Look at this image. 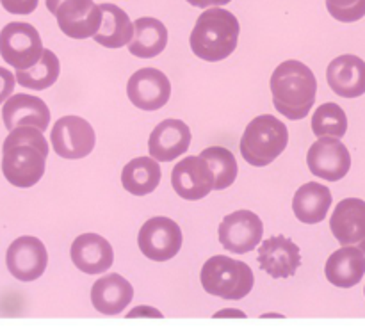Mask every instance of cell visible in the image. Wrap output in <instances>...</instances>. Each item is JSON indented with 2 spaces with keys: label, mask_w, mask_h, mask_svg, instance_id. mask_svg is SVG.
Listing matches in <instances>:
<instances>
[{
  "label": "cell",
  "mask_w": 365,
  "mask_h": 331,
  "mask_svg": "<svg viewBox=\"0 0 365 331\" xmlns=\"http://www.w3.org/2000/svg\"><path fill=\"white\" fill-rule=\"evenodd\" d=\"M2 120L7 130H13L16 127H36L45 132L50 125V110L38 96L20 93L6 100Z\"/></svg>",
  "instance_id": "18"
},
{
  "label": "cell",
  "mask_w": 365,
  "mask_h": 331,
  "mask_svg": "<svg viewBox=\"0 0 365 331\" xmlns=\"http://www.w3.org/2000/svg\"><path fill=\"white\" fill-rule=\"evenodd\" d=\"M48 142L39 128L16 127L2 146V171L14 187H32L45 174Z\"/></svg>",
  "instance_id": "1"
},
{
  "label": "cell",
  "mask_w": 365,
  "mask_h": 331,
  "mask_svg": "<svg viewBox=\"0 0 365 331\" xmlns=\"http://www.w3.org/2000/svg\"><path fill=\"white\" fill-rule=\"evenodd\" d=\"M324 273L328 281L335 287H355L365 274V253L353 246H342V249L330 255Z\"/></svg>",
  "instance_id": "22"
},
{
  "label": "cell",
  "mask_w": 365,
  "mask_h": 331,
  "mask_svg": "<svg viewBox=\"0 0 365 331\" xmlns=\"http://www.w3.org/2000/svg\"><path fill=\"white\" fill-rule=\"evenodd\" d=\"M171 185L180 198L196 201L214 189V174L209 162L200 157H185L171 173Z\"/></svg>",
  "instance_id": "14"
},
{
  "label": "cell",
  "mask_w": 365,
  "mask_h": 331,
  "mask_svg": "<svg viewBox=\"0 0 365 331\" xmlns=\"http://www.w3.org/2000/svg\"><path fill=\"white\" fill-rule=\"evenodd\" d=\"M207 294L223 299H242L252 292L255 278L248 263L225 255L210 256L200 274Z\"/></svg>",
  "instance_id": "5"
},
{
  "label": "cell",
  "mask_w": 365,
  "mask_h": 331,
  "mask_svg": "<svg viewBox=\"0 0 365 331\" xmlns=\"http://www.w3.org/2000/svg\"><path fill=\"white\" fill-rule=\"evenodd\" d=\"M200 155L209 162L210 169H212L216 191H223L234 184L237 178V160L232 155L230 149L223 148V146H210V148L203 149Z\"/></svg>",
  "instance_id": "28"
},
{
  "label": "cell",
  "mask_w": 365,
  "mask_h": 331,
  "mask_svg": "<svg viewBox=\"0 0 365 331\" xmlns=\"http://www.w3.org/2000/svg\"><path fill=\"white\" fill-rule=\"evenodd\" d=\"M271 93L278 112L287 120H303L316 102V75L307 64L289 59L273 71Z\"/></svg>",
  "instance_id": "2"
},
{
  "label": "cell",
  "mask_w": 365,
  "mask_h": 331,
  "mask_svg": "<svg viewBox=\"0 0 365 331\" xmlns=\"http://www.w3.org/2000/svg\"><path fill=\"white\" fill-rule=\"evenodd\" d=\"M52 14L61 31L73 39L93 38L102 23V9L95 0H61Z\"/></svg>",
  "instance_id": "10"
},
{
  "label": "cell",
  "mask_w": 365,
  "mask_h": 331,
  "mask_svg": "<svg viewBox=\"0 0 365 331\" xmlns=\"http://www.w3.org/2000/svg\"><path fill=\"white\" fill-rule=\"evenodd\" d=\"M160 184V166L152 157H138L121 171V185L134 196H146Z\"/></svg>",
  "instance_id": "26"
},
{
  "label": "cell",
  "mask_w": 365,
  "mask_h": 331,
  "mask_svg": "<svg viewBox=\"0 0 365 331\" xmlns=\"http://www.w3.org/2000/svg\"><path fill=\"white\" fill-rule=\"evenodd\" d=\"M59 2H61V0H46V9H48L50 13H52V11L56 9V6H57V4H59Z\"/></svg>",
  "instance_id": "36"
},
{
  "label": "cell",
  "mask_w": 365,
  "mask_h": 331,
  "mask_svg": "<svg viewBox=\"0 0 365 331\" xmlns=\"http://www.w3.org/2000/svg\"><path fill=\"white\" fill-rule=\"evenodd\" d=\"M182 230L173 219L164 216L152 217L141 226L138 244L143 255L155 262H166L178 255L182 248Z\"/></svg>",
  "instance_id": "7"
},
{
  "label": "cell",
  "mask_w": 365,
  "mask_h": 331,
  "mask_svg": "<svg viewBox=\"0 0 365 331\" xmlns=\"http://www.w3.org/2000/svg\"><path fill=\"white\" fill-rule=\"evenodd\" d=\"M143 312H148L146 315H150V317H163V313H160L159 310L146 308V306H138V308H134L130 313H128V317H138V315H141Z\"/></svg>",
  "instance_id": "34"
},
{
  "label": "cell",
  "mask_w": 365,
  "mask_h": 331,
  "mask_svg": "<svg viewBox=\"0 0 365 331\" xmlns=\"http://www.w3.org/2000/svg\"><path fill=\"white\" fill-rule=\"evenodd\" d=\"M43 41L36 27L25 21L7 23L0 32V56L14 70H27L39 61Z\"/></svg>",
  "instance_id": "6"
},
{
  "label": "cell",
  "mask_w": 365,
  "mask_h": 331,
  "mask_svg": "<svg viewBox=\"0 0 365 331\" xmlns=\"http://www.w3.org/2000/svg\"><path fill=\"white\" fill-rule=\"evenodd\" d=\"M39 0H0L4 9L11 14H31L38 7Z\"/></svg>",
  "instance_id": "31"
},
{
  "label": "cell",
  "mask_w": 365,
  "mask_h": 331,
  "mask_svg": "<svg viewBox=\"0 0 365 331\" xmlns=\"http://www.w3.org/2000/svg\"><path fill=\"white\" fill-rule=\"evenodd\" d=\"M59 71L61 64L57 56L52 50L45 48L38 63L32 64L27 70H16V80L24 88L41 91V89H46L52 84H56L57 78H59Z\"/></svg>",
  "instance_id": "27"
},
{
  "label": "cell",
  "mask_w": 365,
  "mask_h": 331,
  "mask_svg": "<svg viewBox=\"0 0 365 331\" xmlns=\"http://www.w3.org/2000/svg\"><path fill=\"white\" fill-rule=\"evenodd\" d=\"M53 152L63 159H84L95 148L96 135L91 125L78 116H64L56 121L50 134Z\"/></svg>",
  "instance_id": "8"
},
{
  "label": "cell",
  "mask_w": 365,
  "mask_h": 331,
  "mask_svg": "<svg viewBox=\"0 0 365 331\" xmlns=\"http://www.w3.org/2000/svg\"><path fill=\"white\" fill-rule=\"evenodd\" d=\"M239 20L223 7H207L191 32V48L200 59L216 63L232 56L239 41Z\"/></svg>",
  "instance_id": "3"
},
{
  "label": "cell",
  "mask_w": 365,
  "mask_h": 331,
  "mask_svg": "<svg viewBox=\"0 0 365 331\" xmlns=\"http://www.w3.org/2000/svg\"><path fill=\"white\" fill-rule=\"evenodd\" d=\"M257 258H259L260 269L277 280L292 276L302 266L298 244L284 235H274L264 241L260 244Z\"/></svg>",
  "instance_id": "16"
},
{
  "label": "cell",
  "mask_w": 365,
  "mask_h": 331,
  "mask_svg": "<svg viewBox=\"0 0 365 331\" xmlns=\"http://www.w3.org/2000/svg\"><path fill=\"white\" fill-rule=\"evenodd\" d=\"M327 80L342 98H359L365 93V63L359 56H339L328 64Z\"/></svg>",
  "instance_id": "19"
},
{
  "label": "cell",
  "mask_w": 365,
  "mask_h": 331,
  "mask_svg": "<svg viewBox=\"0 0 365 331\" xmlns=\"http://www.w3.org/2000/svg\"><path fill=\"white\" fill-rule=\"evenodd\" d=\"M334 237L341 246H353L365 253V201L346 198L335 206L330 219Z\"/></svg>",
  "instance_id": "15"
},
{
  "label": "cell",
  "mask_w": 365,
  "mask_h": 331,
  "mask_svg": "<svg viewBox=\"0 0 365 331\" xmlns=\"http://www.w3.org/2000/svg\"><path fill=\"white\" fill-rule=\"evenodd\" d=\"M100 9H102V23L93 39L106 48H121L128 45L134 36V23L128 14L114 4H100Z\"/></svg>",
  "instance_id": "24"
},
{
  "label": "cell",
  "mask_w": 365,
  "mask_h": 331,
  "mask_svg": "<svg viewBox=\"0 0 365 331\" xmlns=\"http://www.w3.org/2000/svg\"><path fill=\"white\" fill-rule=\"evenodd\" d=\"M6 263L9 273L16 280L34 281L45 273L48 253L39 238L25 235L11 242L6 253Z\"/></svg>",
  "instance_id": "12"
},
{
  "label": "cell",
  "mask_w": 365,
  "mask_h": 331,
  "mask_svg": "<svg viewBox=\"0 0 365 331\" xmlns=\"http://www.w3.org/2000/svg\"><path fill=\"white\" fill-rule=\"evenodd\" d=\"M168 28L157 18L143 16L134 21V36L128 41V50L132 56L150 59L166 48Z\"/></svg>",
  "instance_id": "25"
},
{
  "label": "cell",
  "mask_w": 365,
  "mask_h": 331,
  "mask_svg": "<svg viewBox=\"0 0 365 331\" xmlns=\"http://www.w3.org/2000/svg\"><path fill=\"white\" fill-rule=\"evenodd\" d=\"M331 206V192L327 185L309 182L296 191L292 198V210L298 221L305 224H317L327 217Z\"/></svg>",
  "instance_id": "23"
},
{
  "label": "cell",
  "mask_w": 365,
  "mask_h": 331,
  "mask_svg": "<svg viewBox=\"0 0 365 331\" xmlns=\"http://www.w3.org/2000/svg\"><path fill=\"white\" fill-rule=\"evenodd\" d=\"M70 256L75 267L86 274L106 273L114 262L113 246L96 233H84L75 238Z\"/></svg>",
  "instance_id": "20"
},
{
  "label": "cell",
  "mask_w": 365,
  "mask_h": 331,
  "mask_svg": "<svg viewBox=\"0 0 365 331\" xmlns=\"http://www.w3.org/2000/svg\"><path fill=\"white\" fill-rule=\"evenodd\" d=\"M191 145V130L182 120H166L150 134L148 149L157 162H170L184 155Z\"/></svg>",
  "instance_id": "17"
},
{
  "label": "cell",
  "mask_w": 365,
  "mask_h": 331,
  "mask_svg": "<svg viewBox=\"0 0 365 331\" xmlns=\"http://www.w3.org/2000/svg\"><path fill=\"white\" fill-rule=\"evenodd\" d=\"M307 164L312 174L328 182H339L351 167L348 148L335 137H319L307 153Z\"/></svg>",
  "instance_id": "11"
},
{
  "label": "cell",
  "mask_w": 365,
  "mask_h": 331,
  "mask_svg": "<svg viewBox=\"0 0 365 331\" xmlns=\"http://www.w3.org/2000/svg\"><path fill=\"white\" fill-rule=\"evenodd\" d=\"M127 95L138 109L159 110L171 96L170 78L155 68H143L128 78Z\"/></svg>",
  "instance_id": "13"
},
{
  "label": "cell",
  "mask_w": 365,
  "mask_h": 331,
  "mask_svg": "<svg viewBox=\"0 0 365 331\" xmlns=\"http://www.w3.org/2000/svg\"><path fill=\"white\" fill-rule=\"evenodd\" d=\"M14 82H16V77L9 70L0 68V103L9 98L14 89Z\"/></svg>",
  "instance_id": "32"
},
{
  "label": "cell",
  "mask_w": 365,
  "mask_h": 331,
  "mask_svg": "<svg viewBox=\"0 0 365 331\" xmlns=\"http://www.w3.org/2000/svg\"><path fill=\"white\" fill-rule=\"evenodd\" d=\"M348 130V117L342 107L337 103L328 102L317 107L312 116V132L317 137H344Z\"/></svg>",
  "instance_id": "29"
},
{
  "label": "cell",
  "mask_w": 365,
  "mask_h": 331,
  "mask_svg": "<svg viewBox=\"0 0 365 331\" xmlns=\"http://www.w3.org/2000/svg\"><path fill=\"white\" fill-rule=\"evenodd\" d=\"M327 9L335 20L353 23L365 16V0H327Z\"/></svg>",
  "instance_id": "30"
},
{
  "label": "cell",
  "mask_w": 365,
  "mask_h": 331,
  "mask_svg": "<svg viewBox=\"0 0 365 331\" xmlns=\"http://www.w3.org/2000/svg\"><path fill=\"white\" fill-rule=\"evenodd\" d=\"M264 226L260 217L250 210L228 214L220 224V242L225 249L237 255L253 251L262 241Z\"/></svg>",
  "instance_id": "9"
},
{
  "label": "cell",
  "mask_w": 365,
  "mask_h": 331,
  "mask_svg": "<svg viewBox=\"0 0 365 331\" xmlns=\"http://www.w3.org/2000/svg\"><path fill=\"white\" fill-rule=\"evenodd\" d=\"M191 6L195 7H202V9H207V7H220V6H227L228 2L232 0H187Z\"/></svg>",
  "instance_id": "33"
},
{
  "label": "cell",
  "mask_w": 365,
  "mask_h": 331,
  "mask_svg": "<svg viewBox=\"0 0 365 331\" xmlns=\"http://www.w3.org/2000/svg\"><path fill=\"white\" fill-rule=\"evenodd\" d=\"M227 315H232V317H245V313L239 312V310H223L221 313H216V317H227Z\"/></svg>",
  "instance_id": "35"
},
{
  "label": "cell",
  "mask_w": 365,
  "mask_h": 331,
  "mask_svg": "<svg viewBox=\"0 0 365 331\" xmlns=\"http://www.w3.org/2000/svg\"><path fill=\"white\" fill-rule=\"evenodd\" d=\"M287 142V127L278 117L262 114L246 127L241 137V155L252 166L264 167L282 155Z\"/></svg>",
  "instance_id": "4"
},
{
  "label": "cell",
  "mask_w": 365,
  "mask_h": 331,
  "mask_svg": "<svg viewBox=\"0 0 365 331\" xmlns=\"http://www.w3.org/2000/svg\"><path fill=\"white\" fill-rule=\"evenodd\" d=\"M134 288L121 274L110 273L100 278L91 288V301L96 312L103 315H118L130 305Z\"/></svg>",
  "instance_id": "21"
}]
</instances>
